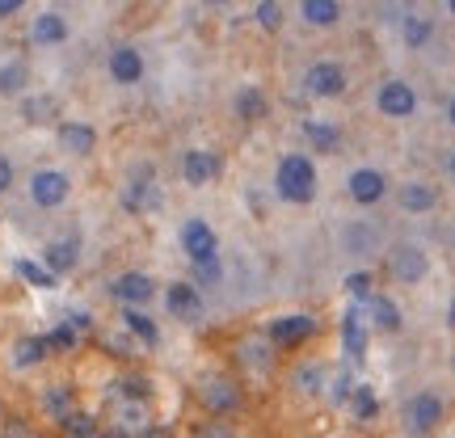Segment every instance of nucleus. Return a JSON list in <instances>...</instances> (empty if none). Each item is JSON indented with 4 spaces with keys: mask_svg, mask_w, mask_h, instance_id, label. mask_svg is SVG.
I'll return each instance as SVG.
<instances>
[{
    "mask_svg": "<svg viewBox=\"0 0 455 438\" xmlns=\"http://www.w3.org/2000/svg\"><path fill=\"white\" fill-rule=\"evenodd\" d=\"M275 186H278V198L287 203H312L316 198V164L308 156H283L278 161V173H275Z\"/></svg>",
    "mask_w": 455,
    "mask_h": 438,
    "instance_id": "1",
    "label": "nucleus"
},
{
    "mask_svg": "<svg viewBox=\"0 0 455 438\" xmlns=\"http://www.w3.org/2000/svg\"><path fill=\"white\" fill-rule=\"evenodd\" d=\"M195 396H198V405L207 409L212 418H232L236 409H241V384L232 379V375H224V371H212V375H203L198 379V388H195Z\"/></svg>",
    "mask_w": 455,
    "mask_h": 438,
    "instance_id": "2",
    "label": "nucleus"
},
{
    "mask_svg": "<svg viewBox=\"0 0 455 438\" xmlns=\"http://www.w3.org/2000/svg\"><path fill=\"white\" fill-rule=\"evenodd\" d=\"M118 203H123V211H131V215L156 211V207H161V186H156V173H152L148 164H140V169L123 181V195H118Z\"/></svg>",
    "mask_w": 455,
    "mask_h": 438,
    "instance_id": "3",
    "label": "nucleus"
},
{
    "mask_svg": "<svg viewBox=\"0 0 455 438\" xmlns=\"http://www.w3.org/2000/svg\"><path fill=\"white\" fill-rule=\"evenodd\" d=\"M68 195H72V178H68L64 169H38L30 178V198H34V207H43V211L64 207Z\"/></svg>",
    "mask_w": 455,
    "mask_h": 438,
    "instance_id": "4",
    "label": "nucleus"
},
{
    "mask_svg": "<svg viewBox=\"0 0 455 438\" xmlns=\"http://www.w3.org/2000/svg\"><path fill=\"white\" fill-rule=\"evenodd\" d=\"M181 249H186V258L195 261V266L220 261V236H215V227L207 224V219H186V227H181Z\"/></svg>",
    "mask_w": 455,
    "mask_h": 438,
    "instance_id": "5",
    "label": "nucleus"
},
{
    "mask_svg": "<svg viewBox=\"0 0 455 438\" xmlns=\"http://www.w3.org/2000/svg\"><path fill=\"white\" fill-rule=\"evenodd\" d=\"M316 333V321H312L308 312H291V316H278L270 321V346L275 350H295V346H304V341Z\"/></svg>",
    "mask_w": 455,
    "mask_h": 438,
    "instance_id": "6",
    "label": "nucleus"
},
{
    "mask_svg": "<svg viewBox=\"0 0 455 438\" xmlns=\"http://www.w3.org/2000/svg\"><path fill=\"white\" fill-rule=\"evenodd\" d=\"M110 295L123 308H144L148 299L156 295V278L144 275V270H123V275L110 283Z\"/></svg>",
    "mask_w": 455,
    "mask_h": 438,
    "instance_id": "7",
    "label": "nucleus"
},
{
    "mask_svg": "<svg viewBox=\"0 0 455 438\" xmlns=\"http://www.w3.org/2000/svg\"><path fill=\"white\" fill-rule=\"evenodd\" d=\"M304 84H308L312 98H341L346 93V68L333 64V60H316L304 72Z\"/></svg>",
    "mask_w": 455,
    "mask_h": 438,
    "instance_id": "8",
    "label": "nucleus"
},
{
    "mask_svg": "<svg viewBox=\"0 0 455 438\" xmlns=\"http://www.w3.org/2000/svg\"><path fill=\"white\" fill-rule=\"evenodd\" d=\"M443 422V401L435 392H418V396H409L405 405V426L413 434H430V430H439Z\"/></svg>",
    "mask_w": 455,
    "mask_h": 438,
    "instance_id": "9",
    "label": "nucleus"
},
{
    "mask_svg": "<svg viewBox=\"0 0 455 438\" xmlns=\"http://www.w3.org/2000/svg\"><path fill=\"white\" fill-rule=\"evenodd\" d=\"M426 270H430V261H426V253L418 244H396L388 253V275L396 283H422Z\"/></svg>",
    "mask_w": 455,
    "mask_h": 438,
    "instance_id": "10",
    "label": "nucleus"
},
{
    "mask_svg": "<svg viewBox=\"0 0 455 438\" xmlns=\"http://www.w3.org/2000/svg\"><path fill=\"white\" fill-rule=\"evenodd\" d=\"M220 173H224V161L215 152H207V147H190L181 156V178L190 181V186H212Z\"/></svg>",
    "mask_w": 455,
    "mask_h": 438,
    "instance_id": "11",
    "label": "nucleus"
},
{
    "mask_svg": "<svg viewBox=\"0 0 455 438\" xmlns=\"http://www.w3.org/2000/svg\"><path fill=\"white\" fill-rule=\"evenodd\" d=\"M164 308L178 321H198L203 316V295H198L195 283H169L164 287Z\"/></svg>",
    "mask_w": 455,
    "mask_h": 438,
    "instance_id": "12",
    "label": "nucleus"
},
{
    "mask_svg": "<svg viewBox=\"0 0 455 438\" xmlns=\"http://www.w3.org/2000/svg\"><path fill=\"white\" fill-rule=\"evenodd\" d=\"M375 106L388 114V118H409V114L418 110V98H413V89L405 81H388V84H379Z\"/></svg>",
    "mask_w": 455,
    "mask_h": 438,
    "instance_id": "13",
    "label": "nucleus"
},
{
    "mask_svg": "<svg viewBox=\"0 0 455 438\" xmlns=\"http://www.w3.org/2000/svg\"><path fill=\"white\" fill-rule=\"evenodd\" d=\"M110 426L123 430V434H131V438H140L148 426H152V413H148V405H140V401H114Z\"/></svg>",
    "mask_w": 455,
    "mask_h": 438,
    "instance_id": "14",
    "label": "nucleus"
},
{
    "mask_svg": "<svg viewBox=\"0 0 455 438\" xmlns=\"http://www.w3.org/2000/svg\"><path fill=\"white\" fill-rule=\"evenodd\" d=\"M60 147H64L68 156H89L93 147H98V131L89 127V123H76V118H68V123H60Z\"/></svg>",
    "mask_w": 455,
    "mask_h": 438,
    "instance_id": "15",
    "label": "nucleus"
},
{
    "mask_svg": "<svg viewBox=\"0 0 455 438\" xmlns=\"http://www.w3.org/2000/svg\"><path fill=\"white\" fill-rule=\"evenodd\" d=\"M76 261H81V241H76V236H60V241H51L47 249H43V266H47L55 278L68 275V270H76Z\"/></svg>",
    "mask_w": 455,
    "mask_h": 438,
    "instance_id": "16",
    "label": "nucleus"
},
{
    "mask_svg": "<svg viewBox=\"0 0 455 438\" xmlns=\"http://www.w3.org/2000/svg\"><path fill=\"white\" fill-rule=\"evenodd\" d=\"M384 195H388V178H384L379 169H355V173H350V198H355V203L371 207V203H379Z\"/></svg>",
    "mask_w": 455,
    "mask_h": 438,
    "instance_id": "17",
    "label": "nucleus"
},
{
    "mask_svg": "<svg viewBox=\"0 0 455 438\" xmlns=\"http://www.w3.org/2000/svg\"><path fill=\"white\" fill-rule=\"evenodd\" d=\"M110 76L118 84L144 81V55H140L135 47H114L110 51Z\"/></svg>",
    "mask_w": 455,
    "mask_h": 438,
    "instance_id": "18",
    "label": "nucleus"
},
{
    "mask_svg": "<svg viewBox=\"0 0 455 438\" xmlns=\"http://www.w3.org/2000/svg\"><path fill=\"white\" fill-rule=\"evenodd\" d=\"M76 388H72V384H51L47 392H43V413H47L51 422L60 426L68 418V413H76Z\"/></svg>",
    "mask_w": 455,
    "mask_h": 438,
    "instance_id": "19",
    "label": "nucleus"
},
{
    "mask_svg": "<svg viewBox=\"0 0 455 438\" xmlns=\"http://www.w3.org/2000/svg\"><path fill=\"white\" fill-rule=\"evenodd\" d=\"M236 358H241V367H249V371H270L275 367V346L266 338H244L241 346H236Z\"/></svg>",
    "mask_w": 455,
    "mask_h": 438,
    "instance_id": "20",
    "label": "nucleus"
},
{
    "mask_svg": "<svg viewBox=\"0 0 455 438\" xmlns=\"http://www.w3.org/2000/svg\"><path fill=\"white\" fill-rule=\"evenodd\" d=\"M30 38L38 43V47H55V43H64V38H68V21H64V13H55V9L38 13V17H34Z\"/></svg>",
    "mask_w": 455,
    "mask_h": 438,
    "instance_id": "21",
    "label": "nucleus"
},
{
    "mask_svg": "<svg viewBox=\"0 0 455 438\" xmlns=\"http://www.w3.org/2000/svg\"><path fill=\"white\" fill-rule=\"evenodd\" d=\"M51 358V341L47 338H17L13 341V367L17 371H30L38 362Z\"/></svg>",
    "mask_w": 455,
    "mask_h": 438,
    "instance_id": "22",
    "label": "nucleus"
},
{
    "mask_svg": "<svg viewBox=\"0 0 455 438\" xmlns=\"http://www.w3.org/2000/svg\"><path fill=\"white\" fill-rule=\"evenodd\" d=\"M341 350L350 362H363V354H367V329L358 321V312H346V321H341Z\"/></svg>",
    "mask_w": 455,
    "mask_h": 438,
    "instance_id": "23",
    "label": "nucleus"
},
{
    "mask_svg": "<svg viewBox=\"0 0 455 438\" xmlns=\"http://www.w3.org/2000/svg\"><path fill=\"white\" fill-rule=\"evenodd\" d=\"M101 418L98 413H89V409H76V413H68L64 422H60V434L64 438H101Z\"/></svg>",
    "mask_w": 455,
    "mask_h": 438,
    "instance_id": "24",
    "label": "nucleus"
},
{
    "mask_svg": "<svg viewBox=\"0 0 455 438\" xmlns=\"http://www.w3.org/2000/svg\"><path fill=\"white\" fill-rule=\"evenodd\" d=\"M114 401H140V405H148L152 401V379L140 371H127L114 379Z\"/></svg>",
    "mask_w": 455,
    "mask_h": 438,
    "instance_id": "25",
    "label": "nucleus"
},
{
    "mask_svg": "<svg viewBox=\"0 0 455 438\" xmlns=\"http://www.w3.org/2000/svg\"><path fill=\"white\" fill-rule=\"evenodd\" d=\"M123 329L135 333L144 346H156V341H161V329H156V321H152L144 308H123Z\"/></svg>",
    "mask_w": 455,
    "mask_h": 438,
    "instance_id": "26",
    "label": "nucleus"
},
{
    "mask_svg": "<svg viewBox=\"0 0 455 438\" xmlns=\"http://www.w3.org/2000/svg\"><path fill=\"white\" fill-rule=\"evenodd\" d=\"M439 203V190L435 186H426V181H405L401 186V207L405 211H430Z\"/></svg>",
    "mask_w": 455,
    "mask_h": 438,
    "instance_id": "27",
    "label": "nucleus"
},
{
    "mask_svg": "<svg viewBox=\"0 0 455 438\" xmlns=\"http://www.w3.org/2000/svg\"><path fill=\"white\" fill-rule=\"evenodd\" d=\"M266 110H270V101H266V93L258 84H249V89L236 93V118L241 123H258V118H266Z\"/></svg>",
    "mask_w": 455,
    "mask_h": 438,
    "instance_id": "28",
    "label": "nucleus"
},
{
    "mask_svg": "<svg viewBox=\"0 0 455 438\" xmlns=\"http://www.w3.org/2000/svg\"><path fill=\"white\" fill-rule=\"evenodd\" d=\"M299 13H304L308 26H338L341 4L338 0H304V4H299Z\"/></svg>",
    "mask_w": 455,
    "mask_h": 438,
    "instance_id": "29",
    "label": "nucleus"
},
{
    "mask_svg": "<svg viewBox=\"0 0 455 438\" xmlns=\"http://www.w3.org/2000/svg\"><path fill=\"white\" fill-rule=\"evenodd\" d=\"M304 135H308V144L316 152H338V144H341V131L333 123H316V118L304 123Z\"/></svg>",
    "mask_w": 455,
    "mask_h": 438,
    "instance_id": "30",
    "label": "nucleus"
},
{
    "mask_svg": "<svg viewBox=\"0 0 455 438\" xmlns=\"http://www.w3.org/2000/svg\"><path fill=\"white\" fill-rule=\"evenodd\" d=\"M295 384H299V392H304V396H325L329 375H325V367H321V362H308V367H299V371H295Z\"/></svg>",
    "mask_w": 455,
    "mask_h": 438,
    "instance_id": "31",
    "label": "nucleus"
},
{
    "mask_svg": "<svg viewBox=\"0 0 455 438\" xmlns=\"http://www.w3.org/2000/svg\"><path fill=\"white\" fill-rule=\"evenodd\" d=\"M371 321H375V329L396 333V329H401V308L392 304L388 295H371Z\"/></svg>",
    "mask_w": 455,
    "mask_h": 438,
    "instance_id": "32",
    "label": "nucleus"
},
{
    "mask_svg": "<svg viewBox=\"0 0 455 438\" xmlns=\"http://www.w3.org/2000/svg\"><path fill=\"white\" fill-rule=\"evenodd\" d=\"M26 81H30V64L26 60H9L0 68V93H21Z\"/></svg>",
    "mask_w": 455,
    "mask_h": 438,
    "instance_id": "33",
    "label": "nucleus"
},
{
    "mask_svg": "<svg viewBox=\"0 0 455 438\" xmlns=\"http://www.w3.org/2000/svg\"><path fill=\"white\" fill-rule=\"evenodd\" d=\"M60 114V101L55 98H26L21 101V118L26 123H51Z\"/></svg>",
    "mask_w": 455,
    "mask_h": 438,
    "instance_id": "34",
    "label": "nucleus"
},
{
    "mask_svg": "<svg viewBox=\"0 0 455 438\" xmlns=\"http://www.w3.org/2000/svg\"><path fill=\"white\" fill-rule=\"evenodd\" d=\"M17 275L26 278L30 287H38V291H51V287H55V275H51L47 266H38V261H30V258H21V261H17Z\"/></svg>",
    "mask_w": 455,
    "mask_h": 438,
    "instance_id": "35",
    "label": "nucleus"
},
{
    "mask_svg": "<svg viewBox=\"0 0 455 438\" xmlns=\"http://www.w3.org/2000/svg\"><path fill=\"white\" fill-rule=\"evenodd\" d=\"M81 338H84V333H81V329H76V325H72L68 316H64V321H60V325H55V329H51V333H47L51 350H76V341H81Z\"/></svg>",
    "mask_w": 455,
    "mask_h": 438,
    "instance_id": "36",
    "label": "nucleus"
},
{
    "mask_svg": "<svg viewBox=\"0 0 455 438\" xmlns=\"http://www.w3.org/2000/svg\"><path fill=\"white\" fill-rule=\"evenodd\" d=\"M350 409L358 413V422H371L375 413H379V401H375L371 388H363V384H358V388L350 392Z\"/></svg>",
    "mask_w": 455,
    "mask_h": 438,
    "instance_id": "37",
    "label": "nucleus"
},
{
    "mask_svg": "<svg viewBox=\"0 0 455 438\" xmlns=\"http://www.w3.org/2000/svg\"><path fill=\"white\" fill-rule=\"evenodd\" d=\"M190 438H236V430H232L228 418H212V422H198L190 430Z\"/></svg>",
    "mask_w": 455,
    "mask_h": 438,
    "instance_id": "38",
    "label": "nucleus"
},
{
    "mask_svg": "<svg viewBox=\"0 0 455 438\" xmlns=\"http://www.w3.org/2000/svg\"><path fill=\"white\" fill-rule=\"evenodd\" d=\"M346 291L355 295L358 304H371V275H367V270H355V275L346 278Z\"/></svg>",
    "mask_w": 455,
    "mask_h": 438,
    "instance_id": "39",
    "label": "nucleus"
},
{
    "mask_svg": "<svg viewBox=\"0 0 455 438\" xmlns=\"http://www.w3.org/2000/svg\"><path fill=\"white\" fill-rule=\"evenodd\" d=\"M430 38V21L426 17H405V43L409 47H426Z\"/></svg>",
    "mask_w": 455,
    "mask_h": 438,
    "instance_id": "40",
    "label": "nucleus"
},
{
    "mask_svg": "<svg viewBox=\"0 0 455 438\" xmlns=\"http://www.w3.org/2000/svg\"><path fill=\"white\" fill-rule=\"evenodd\" d=\"M258 26L261 30H278L283 26V9H278L275 0H261L258 4Z\"/></svg>",
    "mask_w": 455,
    "mask_h": 438,
    "instance_id": "41",
    "label": "nucleus"
},
{
    "mask_svg": "<svg viewBox=\"0 0 455 438\" xmlns=\"http://www.w3.org/2000/svg\"><path fill=\"white\" fill-rule=\"evenodd\" d=\"M0 430H4L0 438H34V434H30V426L21 422V418H4V422H0Z\"/></svg>",
    "mask_w": 455,
    "mask_h": 438,
    "instance_id": "42",
    "label": "nucleus"
},
{
    "mask_svg": "<svg viewBox=\"0 0 455 438\" xmlns=\"http://www.w3.org/2000/svg\"><path fill=\"white\" fill-rule=\"evenodd\" d=\"M371 241H375L371 227H363V232H358V227H350V232H346V244H350V249H358V244H371Z\"/></svg>",
    "mask_w": 455,
    "mask_h": 438,
    "instance_id": "43",
    "label": "nucleus"
},
{
    "mask_svg": "<svg viewBox=\"0 0 455 438\" xmlns=\"http://www.w3.org/2000/svg\"><path fill=\"white\" fill-rule=\"evenodd\" d=\"M9 186H13V161H9V156H0V195H4Z\"/></svg>",
    "mask_w": 455,
    "mask_h": 438,
    "instance_id": "44",
    "label": "nucleus"
},
{
    "mask_svg": "<svg viewBox=\"0 0 455 438\" xmlns=\"http://www.w3.org/2000/svg\"><path fill=\"white\" fill-rule=\"evenodd\" d=\"M140 438H178V430H169V426L152 422V426H148V430H144V434H140Z\"/></svg>",
    "mask_w": 455,
    "mask_h": 438,
    "instance_id": "45",
    "label": "nucleus"
},
{
    "mask_svg": "<svg viewBox=\"0 0 455 438\" xmlns=\"http://www.w3.org/2000/svg\"><path fill=\"white\" fill-rule=\"evenodd\" d=\"M21 13V0H0V17H13Z\"/></svg>",
    "mask_w": 455,
    "mask_h": 438,
    "instance_id": "46",
    "label": "nucleus"
},
{
    "mask_svg": "<svg viewBox=\"0 0 455 438\" xmlns=\"http://www.w3.org/2000/svg\"><path fill=\"white\" fill-rule=\"evenodd\" d=\"M101 438H131V434H123V430H114V426H106V430H101Z\"/></svg>",
    "mask_w": 455,
    "mask_h": 438,
    "instance_id": "47",
    "label": "nucleus"
},
{
    "mask_svg": "<svg viewBox=\"0 0 455 438\" xmlns=\"http://www.w3.org/2000/svg\"><path fill=\"white\" fill-rule=\"evenodd\" d=\"M443 169H447V173L455 178V152H447V161H443Z\"/></svg>",
    "mask_w": 455,
    "mask_h": 438,
    "instance_id": "48",
    "label": "nucleus"
},
{
    "mask_svg": "<svg viewBox=\"0 0 455 438\" xmlns=\"http://www.w3.org/2000/svg\"><path fill=\"white\" fill-rule=\"evenodd\" d=\"M447 325L455 329V299H451V312H447Z\"/></svg>",
    "mask_w": 455,
    "mask_h": 438,
    "instance_id": "49",
    "label": "nucleus"
},
{
    "mask_svg": "<svg viewBox=\"0 0 455 438\" xmlns=\"http://www.w3.org/2000/svg\"><path fill=\"white\" fill-rule=\"evenodd\" d=\"M447 118H451V123H455V98H451V106H447Z\"/></svg>",
    "mask_w": 455,
    "mask_h": 438,
    "instance_id": "50",
    "label": "nucleus"
},
{
    "mask_svg": "<svg viewBox=\"0 0 455 438\" xmlns=\"http://www.w3.org/2000/svg\"><path fill=\"white\" fill-rule=\"evenodd\" d=\"M0 422H4V405H0Z\"/></svg>",
    "mask_w": 455,
    "mask_h": 438,
    "instance_id": "51",
    "label": "nucleus"
},
{
    "mask_svg": "<svg viewBox=\"0 0 455 438\" xmlns=\"http://www.w3.org/2000/svg\"><path fill=\"white\" fill-rule=\"evenodd\" d=\"M451 13H455V0H451Z\"/></svg>",
    "mask_w": 455,
    "mask_h": 438,
    "instance_id": "52",
    "label": "nucleus"
},
{
    "mask_svg": "<svg viewBox=\"0 0 455 438\" xmlns=\"http://www.w3.org/2000/svg\"><path fill=\"white\" fill-rule=\"evenodd\" d=\"M451 367H455V358H451Z\"/></svg>",
    "mask_w": 455,
    "mask_h": 438,
    "instance_id": "53",
    "label": "nucleus"
},
{
    "mask_svg": "<svg viewBox=\"0 0 455 438\" xmlns=\"http://www.w3.org/2000/svg\"><path fill=\"white\" fill-rule=\"evenodd\" d=\"M34 438H43V434H34Z\"/></svg>",
    "mask_w": 455,
    "mask_h": 438,
    "instance_id": "54",
    "label": "nucleus"
}]
</instances>
